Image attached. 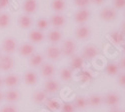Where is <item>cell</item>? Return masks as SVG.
Instances as JSON below:
<instances>
[{
  "label": "cell",
  "mask_w": 125,
  "mask_h": 112,
  "mask_svg": "<svg viewBox=\"0 0 125 112\" xmlns=\"http://www.w3.org/2000/svg\"><path fill=\"white\" fill-rule=\"evenodd\" d=\"M49 20L46 18H39L36 21V27L40 31H44L49 27Z\"/></svg>",
  "instance_id": "obj_30"
},
{
  "label": "cell",
  "mask_w": 125,
  "mask_h": 112,
  "mask_svg": "<svg viewBox=\"0 0 125 112\" xmlns=\"http://www.w3.org/2000/svg\"><path fill=\"white\" fill-rule=\"evenodd\" d=\"M112 38L114 40V42H116L118 44H121V42H124V33L121 31H115L112 34Z\"/></svg>",
  "instance_id": "obj_32"
},
{
  "label": "cell",
  "mask_w": 125,
  "mask_h": 112,
  "mask_svg": "<svg viewBox=\"0 0 125 112\" xmlns=\"http://www.w3.org/2000/svg\"><path fill=\"white\" fill-rule=\"evenodd\" d=\"M45 38H47V41L51 45H57L62 40V32L59 29H52L47 33Z\"/></svg>",
  "instance_id": "obj_18"
},
{
  "label": "cell",
  "mask_w": 125,
  "mask_h": 112,
  "mask_svg": "<svg viewBox=\"0 0 125 112\" xmlns=\"http://www.w3.org/2000/svg\"><path fill=\"white\" fill-rule=\"evenodd\" d=\"M61 49V54L64 57H71L73 56L76 52L77 49V45L76 42L73 38H67L65 39L63 42H62V45L60 47Z\"/></svg>",
  "instance_id": "obj_1"
},
{
  "label": "cell",
  "mask_w": 125,
  "mask_h": 112,
  "mask_svg": "<svg viewBox=\"0 0 125 112\" xmlns=\"http://www.w3.org/2000/svg\"><path fill=\"white\" fill-rule=\"evenodd\" d=\"M55 73H56V67L54 66V64L50 62H44L40 66V74L45 79L53 78Z\"/></svg>",
  "instance_id": "obj_12"
},
{
  "label": "cell",
  "mask_w": 125,
  "mask_h": 112,
  "mask_svg": "<svg viewBox=\"0 0 125 112\" xmlns=\"http://www.w3.org/2000/svg\"><path fill=\"white\" fill-rule=\"evenodd\" d=\"M90 18H91V11L87 8H79L73 16L74 21L79 25L85 24Z\"/></svg>",
  "instance_id": "obj_6"
},
{
  "label": "cell",
  "mask_w": 125,
  "mask_h": 112,
  "mask_svg": "<svg viewBox=\"0 0 125 112\" xmlns=\"http://www.w3.org/2000/svg\"><path fill=\"white\" fill-rule=\"evenodd\" d=\"M87 104L94 108L100 107L103 104V96L97 93H93L89 95V97H87Z\"/></svg>",
  "instance_id": "obj_22"
},
{
  "label": "cell",
  "mask_w": 125,
  "mask_h": 112,
  "mask_svg": "<svg viewBox=\"0 0 125 112\" xmlns=\"http://www.w3.org/2000/svg\"><path fill=\"white\" fill-rule=\"evenodd\" d=\"M75 107L72 102H65L61 106V112H75Z\"/></svg>",
  "instance_id": "obj_33"
},
{
  "label": "cell",
  "mask_w": 125,
  "mask_h": 112,
  "mask_svg": "<svg viewBox=\"0 0 125 112\" xmlns=\"http://www.w3.org/2000/svg\"><path fill=\"white\" fill-rule=\"evenodd\" d=\"M3 101H4V93L0 90V103H2Z\"/></svg>",
  "instance_id": "obj_41"
},
{
  "label": "cell",
  "mask_w": 125,
  "mask_h": 112,
  "mask_svg": "<svg viewBox=\"0 0 125 112\" xmlns=\"http://www.w3.org/2000/svg\"><path fill=\"white\" fill-rule=\"evenodd\" d=\"M72 103H73L75 109H78V110H83V109H85L88 106V104H87V98L85 96H83V95H80V96L76 97L75 100Z\"/></svg>",
  "instance_id": "obj_27"
},
{
  "label": "cell",
  "mask_w": 125,
  "mask_h": 112,
  "mask_svg": "<svg viewBox=\"0 0 125 112\" xmlns=\"http://www.w3.org/2000/svg\"><path fill=\"white\" fill-rule=\"evenodd\" d=\"M47 99H48V94L43 89L35 90L32 93V95H31V100H32V102L36 105H41V104L46 103Z\"/></svg>",
  "instance_id": "obj_16"
},
{
  "label": "cell",
  "mask_w": 125,
  "mask_h": 112,
  "mask_svg": "<svg viewBox=\"0 0 125 112\" xmlns=\"http://www.w3.org/2000/svg\"><path fill=\"white\" fill-rule=\"evenodd\" d=\"M45 56L50 61H58L61 59V49L57 45H50L45 49Z\"/></svg>",
  "instance_id": "obj_11"
},
{
  "label": "cell",
  "mask_w": 125,
  "mask_h": 112,
  "mask_svg": "<svg viewBox=\"0 0 125 112\" xmlns=\"http://www.w3.org/2000/svg\"><path fill=\"white\" fill-rule=\"evenodd\" d=\"M23 82L28 86H34L38 82V75L33 70H27L22 77Z\"/></svg>",
  "instance_id": "obj_19"
},
{
  "label": "cell",
  "mask_w": 125,
  "mask_h": 112,
  "mask_svg": "<svg viewBox=\"0 0 125 112\" xmlns=\"http://www.w3.org/2000/svg\"><path fill=\"white\" fill-rule=\"evenodd\" d=\"M51 8L54 12L56 13H61L64 11L66 8V3L64 0H52L51 1Z\"/></svg>",
  "instance_id": "obj_26"
},
{
  "label": "cell",
  "mask_w": 125,
  "mask_h": 112,
  "mask_svg": "<svg viewBox=\"0 0 125 112\" xmlns=\"http://www.w3.org/2000/svg\"><path fill=\"white\" fill-rule=\"evenodd\" d=\"M15 64V60L12 55L1 54L0 55V71L2 72H10Z\"/></svg>",
  "instance_id": "obj_4"
},
{
  "label": "cell",
  "mask_w": 125,
  "mask_h": 112,
  "mask_svg": "<svg viewBox=\"0 0 125 112\" xmlns=\"http://www.w3.org/2000/svg\"><path fill=\"white\" fill-rule=\"evenodd\" d=\"M125 7V0H113V8L116 10H123Z\"/></svg>",
  "instance_id": "obj_35"
},
{
  "label": "cell",
  "mask_w": 125,
  "mask_h": 112,
  "mask_svg": "<svg viewBox=\"0 0 125 112\" xmlns=\"http://www.w3.org/2000/svg\"><path fill=\"white\" fill-rule=\"evenodd\" d=\"M0 112H19V109L14 104H5L0 108Z\"/></svg>",
  "instance_id": "obj_31"
},
{
  "label": "cell",
  "mask_w": 125,
  "mask_h": 112,
  "mask_svg": "<svg viewBox=\"0 0 125 112\" xmlns=\"http://www.w3.org/2000/svg\"><path fill=\"white\" fill-rule=\"evenodd\" d=\"M44 63V56L40 53H34L32 56L29 57V65L32 68L40 67Z\"/></svg>",
  "instance_id": "obj_23"
},
{
  "label": "cell",
  "mask_w": 125,
  "mask_h": 112,
  "mask_svg": "<svg viewBox=\"0 0 125 112\" xmlns=\"http://www.w3.org/2000/svg\"><path fill=\"white\" fill-rule=\"evenodd\" d=\"M74 4L79 8H87L90 5V0H73Z\"/></svg>",
  "instance_id": "obj_34"
},
{
  "label": "cell",
  "mask_w": 125,
  "mask_h": 112,
  "mask_svg": "<svg viewBox=\"0 0 125 112\" xmlns=\"http://www.w3.org/2000/svg\"><path fill=\"white\" fill-rule=\"evenodd\" d=\"M49 20V24L54 29H60L66 24V18L61 13H55L53 14Z\"/></svg>",
  "instance_id": "obj_15"
},
{
  "label": "cell",
  "mask_w": 125,
  "mask_h": 112,
  "mask_svg": "<svg viewBox=\"0 0 125 112\" xmlns=\"http://www.w3.org/2000/svg\"><path fill=\"white\" fill-rule=\"evenodd\" d=\"M38 4L36 0H24V2L22 3V10L24 13L26 14H33L37 11Z\"/></svg>",
  "instance_id": "obj_21"
},
{
  "label": "cell",
  "mask_w": 125,
  "mask_h": 112,
  "mask_svg": "<svg viewBox=\"0 0 125 112\" xmlns=\"http://www.w3.org/2000/svg\"><path fill=\"white\" fill-rule=\"evenodd\" d=\"M109 112H124V110L122 109H118V108H111Z\"/></svg>",
  "instance_id": "obj_40"
},
{
  "label": "cell",
  "mask_w": 125,
  "mask_h": 112,
  "mask_svg": "<svg viewBox=\"0 0 125 112\" xmlns=\"http://www.w3.org/2000/svg\"><path fill=\"white\" fill-rule=\"evenodd\" d=\"M0 55H1V50H0Z\"/></svg>",
  "instance_id": "obj_43"
},
{
  "label": "cell",
  "mask_w": 125,
  "mask_h": 112,
  "mask_svg": "<svg viewBox=\"0 0 125 112\" xmlns=\"http://www.w3.org/2000/svg\"><path fill=\"white\" fill-rule=\"evenodd\" d=\"M3 86H4V84H3V77L0 76V90H1V88Z\"/></svg>",
  "instance_id": "obj_42"
},
{
  "label": "cell",
  "mask_w": 125,
  "mask_h": 112,
  "mask_svg": "<svg viewBox=\"0 0 125 112\" xmlns=\"http://www.w3.org/2000/svg\"><path fill=\"white\" fill-rule=\"evenodd\" d=\"M11 24V15L7 12H0V29H6Z\"/></svg>",
  "instance_id": "obj_25"
},
{
  "label": "cell",
  "mask_w": 125,
  "mask_h": 112,
  "mask_svg": "<svg viewBox=\"0 0 125 112\" xmlns=\"http://www.w3.org/2000/svg\"><path fill=\"white\" fill-rule=\"evenodd\" d=\"M116 64H117L119 70L120 71H123V72H124V70H125V58L124 57H121L119 59V61H118V63H116Z\"/></svg>",
  "instance_id": "obj_37"
},
{
  "label": "cell",
  "mask_w": 125,
  "mask_h": 112,
  "mask_svg": "<svg viewBox=\"0 0 125 112\" xmlns=\"http://www.w3.org/2000/svg\"><path fill=\"white\" fill-rule=\"evenodd\" d=\"M117 82L121 88L125 87V74H124L123 71H121V72H119L117 74Z\"/></svg>",
  "instance_id": "obj_36"
},
{
  "label": "cell",
  "mask_w": 125,
  "mask_h": 112,
  "mask_svg": "<svg viewBox=\"0 0 125 112\" xmlns=\"http://www.w3.org/2000/svg\"><path fill=\"white\" fill-rule=\"evenodd\" d=\"M99 17L104 22H112L117 18V11L111 6H106L100 10Z\"/></svg>",
  "instance_id": "obj_5"
},
{
  "label": "cell",
  "mask_w": 125,
  "mask_h": 112,
  "mask_svg": "<svg viewBox=\"0 0 125 112\" xmlns=\"http://www.w3.org/2000/svg\"><path fill=\"white\" fill-rule=\"evenodd\" d=\"M28 38L30 40V43L32 44H40L45 40V34L43 31H40L38 29L31 30L28 34Z\"/></svg>",
  "instance_id": "obj_17"
},
{
  "label": "cell",
  "mask_w": 125,
  "mask_h": 112,
  "mask_svg": "<svg viewBox=\"0 0 125 112\" xmlns=\"http://www.w3.org/2000/svg\"><path fill=\"white\" fill-rule=\"evenodd\" d=\"M21 82V78L15 73H8L5 77H3V84L7 88H16Z\"/></svg>",
  "instance_id": "obj_13"
},
{
  "label": "cell",
  "mask_w": 125,
  "mask_h": 112,
  "mask_svg": "<svg viewBox=\"0 0 125 112\" xmlns=\"http://www.w3.org/2000/svg\"><path fill=\"white\" fill-rule=\"evenodd\" d=\"M104 1H105V0H90V3H93L95 5H101L104 3Z\"/></svg>",
  "instance_id": "obj_39"
},
{
  "label": "cell",
  "mask_w": 125,
  "mask_h": 112,
  "mask_svg": "<svg viewBox=\"0 0 125 112\" xmlns=\"http://www.w3.org/2000/svg\"><path fill=\"white\" fill-rule=\"evenodd\" d=\"M18 48V43L16 41V39L13 37H6L3 39V41L1 43V51L4 54H9L12 55L17 51Z\"/></svg>",
  "instance_id": "obj_2"
},
{
  "label": "cell",
  "mask_w": 125,
  "mask_h": 112,
  "mask_svg": "<svg viewBox=\"0 0 125 112\" xmlns=\"http://www.w3.org/2000/svg\"><path fill=\"white\" fill-rule=\"evenodd\" d=\"M105 72L109 76H117V74L120 72V70L116 63H109L105 68Z\"/></svg>",
  "instance_id": "obj_29"
},
{
  "label": "cell",
  "mask_w": 125,
  "mask_h": 112,
  "mask_svg": "<svg viewBox=\"0 0 125 112\" xmlns=\"http://www.w3.org/2000/svg\"><path fill=\"white\" fill-rule=\"evenodd\" d=\"M17 51L21 57L29 58L30 56H32L35 53V46L34 44L30 42H25V43H22L21 45H18Z\"/></svg>",
  "instance_id": "obj_8"
},
{
  "label": "cell",
  "mask_w": 125,
  "mask_h": 112,
  "mask_svg": "<svg viewBox=\"0 0 125 112\" xmlns=\"http://www.w3.org/2000/svg\"><path fill=\"white\" fill-rule=\"evenodd\" d=\"M100 53V50L97 45L95 44H87L83 47L82 52H81V57L83 59H87V60H92L96 58Z\"/></svg>",
  "instance_id": "obj_3"
},
{
  "label": "cell",
  "mask_w": 125,
  "mask_h": 112,
  "mask_svg": "<svg viewBox=\"0 0 125 112\" xmlns=\"http://www.w3.org/2000/svg\"><path fill=\"white\" fill-rule=\"evenodd\" d=\"M33 25V19L31 15L23 13L18 17V26L22 29H29Z\"/></svg>",
  "instance_id": "obj_20"
},
{
  "label": "cell",
  "mask_w": 125,
  "mask_h": 112,
  "mask_svg": "<svg viewBox=\"0 0 125 112\" xmlns=\"http://www.w3.org/2000/svg\"><path fill=\"white\" fill-rule=\"evenodd\" d=\"M60 82L53 78L50 79H46L44 86H43V90L47 94H56L60 91Z\"/></svg>",
  "instance_id": "obj_9"
},
{
  "label": "cell",
  "mask_w": 125,
  "mask_h": 112,
  "mask_svg": "<svg viewBox=\"0 0 125 112\" xmlns=\"http://www.w3.org/2000/svg\"><path fill=\"white\" fill-rule=\"evenodd\" d=\"M90 36H91V28L88 25L81 24L75 29V37L78 40L85 41V40L90 38Z\"/></svg>",
  "instance_id": "obj_14"
},
{
  "label": "cell",
  "mask_w": 125,
  "mask_h": 112,
  "mask_svg": "<svg viewBox=\"0 0 125 112\" xmlns=\"http://www.w3.org/2000/svg\"><path fill=\"white\" fill-rule=\"evenodd\" d=\"M4 93V100L9 104H15L21 98L20 91L16 88H8Z\"/></svg>",
  "instance_id": "obj_7"
},
{
  "label": "cell",
  "mask_w": 125,
  "mask_h": 112,
  "mask_svg": "<svg viewBox=\"0 0 125 112\" xmlns=\"http://www.w3.org/2000/svg\"><path fill=\"white\" fill-rule=\"evenodd\" d=\"M59 77L64 82H69L72 79V70L69 67H62L59 70Z\"/></svg>",
  "instance_id": "obj_28"
},
{
  "label": "cell",
  "mask_w": 125,
  "mask_h": 112,
  "mask_svg": "<svg viewBox=\"0 0 125 112\" xmlns=\"http://www.w3.org/2000/svg\"><path fill=\"white\" fill-rule=\"evenodd\" d=\"M83 62H84V59H83L80 55H76L74 54L73 56L70 57V62H69V68L73 71V70H78L83 66Z\"/></svg>",
  "instance_id": "obj_24"
},
{
  "label": "cell",
  "mask_w": 125,
  "mask_h": 112,
  "mask_svg": "<svg viewBox=\"0 0 125 112\" xmlns=\"http://www.w3.org/2000/svg\"><path fill=\"white\" fill-rule=\"evenodd\" d=\"M9 4V0H0V9L6 8Z\"/></svg>",
  "instance_id": "obj_38"
},
{
  "label": "cell",
  "mask_w": 125,
  "mask_h": 112,
  "mask_svg": "<svg viewBox=\"0 0 125 112\" xmlns=\"http://www.w3.org/2000/svg\"><path fill=\"white\" fill-rule=\"evenodd\" d=\"M120 102V95L116 92H108L103 96V104L108 107L115 108Z\"/></svg>",
  "instance_id": "obj_10"
}]
</instances>
